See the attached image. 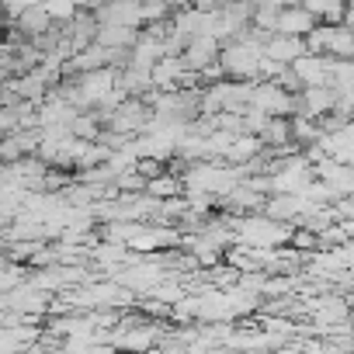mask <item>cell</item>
Returning a JSON list of instances; mask_svg holds the SVG:
<instances>
[{"mask_svg":"<svg viewBox=\"0 0 354 354\" xmlns=\"http://www.w3.org/2000/svg\"><path fill=\"white\" fill-rule=\"evenodd\" d=\"M163 4H167L170 11H181V8H192L195 0H163Z\"/></svg>","mask_w":354,"mask_h":354,"instance_id":"9a60e30c","label":"cell"},{"mask_svg":"<svg viewBox=\"0 0 354 354\" xmlns=\"http://www.w3.org/2000/svg\"><path fill=\"white\" fill-rule=\"evenodd\" d=\"M261 142H264L268 149H285V146H292V125H288V118H268V125L261 129Z\"/></svg>","mask_w":354,"mask_h":354,"instance_id":"8fae6325","label":"cell"},{"mask_svg":"<svg viewBox=\"0 0 354 354\" xmlns=\"http://www.w3.org/2000/svg\"><path fill=\"white\" fill-rule=\"evenodd\" d=\"M149 344H153V330H132L118 337V347H129V351H146Z\"/></svg>","mask_w":354,"mask_h":354,"instance_id":"4fadbf2b","label":"cell"},{"mask_svg":"<svg viewBox=\"0 0 354 354\" xmlns=\"http://www.w3.org/2000/svg\"><path fill=\"white\" fill-rule=\"evenodd\" d=\"M185 192V181L177 174H170V170H163V174H156V177H149L146 181V195L149 198H156V202H170V198H177Z\"/></svg>","mask_w":354,"mask_h":354,"instance_id":"9c48e42d","label":"cell"},{"mask_svg":"<svg viewBox=\"0 0 354 354\" xmlns=\"http://www.w3.org/2000/svg\"><path fill=\"white\" fill-rule=\"evenodd\" d=\"M97 25H125L139 28L142 25V0H104L97 4Z\"/></svg>","mask_w":354,"mask_h":354,"instance_id":"6da1fadb","label":"cell"},{"mask_svg":"<svg viewBox=\"0 0 354 354\" xmlns=\"http://www.w3.org/2000/svg\"><path fill=\"white\" fill-rule=\"evenodd\" d=\"M15 25H18V32H21V35L39 39V35H46V32L53 28V18H49L46 4H32V8H25L21 15H15Z\"/></svg>","mask_w":354,"mask_h":354,"instance_id":"8992f818","label":"cell"},{"mask_svg":"<svg viewBox=\"0 0 354 354\" xmlns=\"http://www.w3.org/2000/svg\"><path fill=\"white\" fill-rule=\"evenodd\" d=\"M219 49H223V42L216 39V35H195V39H188V46H185V53H181V59H185V66L188 70H195V73H202L205 66H216L219 63Z\"/></svg>","mask_w":354,"mask_h":354,"instance_id":"7a4b0ae2","label":"cell"},{"mask_svg":"<svg viewBox=\"0 0 354 354\" xmlns=\"http://www.w3.org/2000/svg\"><path fill=\"white\" fill-rule=\"evenodd\" d=\"M330 56H313V53H306V56H299L295 63H292V70L299 73V80H302V87H330Z\"/></svg>","mask_w":354,"mask_h":354,"instance_id":"3957f363","label":"cell"},{"mask_svg":"<svg viewBox=\"0 0 354 354\" xmlns=\"http://www.w3.org/2000/svg\"><path fill=\"white\" fill-rule=\"evenodd\" d=\"M344 4H347V0H344Z\"/></svg>","mask_w":354,"mask_h":354,"instance_id":"ac0fdd59","label":"cell"},{"mask_svg":"<svg viewBox=\"0 0 354 354\" xmlns=\"http://www.w3.org/2000/svg\"><path fill=\"white\" fill-rule=\"evenodd\" d=\"M313 28H316V18H313L302 4H295V8H281V15H278V35L306 39Z\"/></svg>","mask_w":354,"mask_h":354,"instance_id":"5b68a950","label":"cell"},{"mask_svg":"<svg viewBox=\"0 0 354 354\" xmlns=\"http://www.w3.org/2000/svg\"><path fill=\"white\" fill-rule=\"evenodd\" d=\"M70 132H73L77 139L91 142V139H97V122H94V118H87V115H77V118H73V125H70Z\"/></svg>","mask_w":354,"mask_h":354,"instance_id":"5bb4252c","label":"cell"},{"mask_svg":"<svg viewBox=\"0 0 354 354\" xmlns=\"http://www.w3.org/2000/svg\"><path fill=\"white\" fill-rule=\"evenodd\" d=\"M302 8L316 18V25H344V0H302Z\"/></svg>","mask_w":354,"mask_h":354,"instance_id":"30bf717a","label":"cell"},{"mask_svg":"<svg viewBox=\"0 0 354 354\" xmlns=\"http://www.w3.org/2000/svg\"><path fill=\"white\" fill-rule=\"evenodd\" d=\"M261 153H264L261 136L243 132V136H236V139H233V146H230V153H226V163H233V167H247V163H254Z\"/></svg>","mask_w":354,"mask_h":354,"instance_id":"52a82bcc","label":"cell"},{"mask_svg":"<svg viewBox=\"0 0 354 354\" xmlns=\"http://www.w3.org/2000/svg\"><path fill=\"white\" fill-rule=\"evenodd\" d=\"M216 8H226V4H236V0H212Z\"/></svg>","mask_w":354,"mask_h":354,"instance_id":"2e32d148","label":"cell"},{"mask_svg":"<svg viewBox=\"0 0 354 354\" xmlns=\"http://www.w3.org/2000/svg\"><path fill=\"white\" fill-rule=\"evenodd\" d=\"M351 59H354V49H351Z\"/></svg>","mask_w":354,"mask_h":354,"instance_id":"e0dca14e","label":"cell"},{"mask_svg":"<svg viewBox=\"0 0 354 354\" xmlns=\"http://www.w3.org/2000/svg\"><path fill=\"white\" fill-rule=\"evenodd\" d=\"M288 247H292V250H316V247H319V233L309 230V226H299V230H292Z\"/></svg>","mask_w":354,"mask_h":354,"instance_id":"7c38bea8","label":"cell"},{"mask_svg":"<svg viewBox=\"0 0 354 354\" xmlns=\"http://www.w3.org/2000/svg\"><path fill=\"white\" fill-rule=\"evenodd\" d=\"M139 39V28H125V25H97L94 42L104 49H132Z\"/></svg>","mask_w":354,"mask_h":354,"instance_id":"ba28073f","label":"cell"},{"mask_svg":"<svg viewBox=\"0 0 354 354\" xmlns=\"http://www.w3.org/2000/svg\"><path fill=\"white\" fill-rule=\"evenodd\" d=\"M264 56L281 63V66H292L299 56H306V39H295V35H268L264 39Z\"/></svg>","mask_w":354,"mask_h":354,"instance_id":"277c9868","label":"cell"}]
</instances>
